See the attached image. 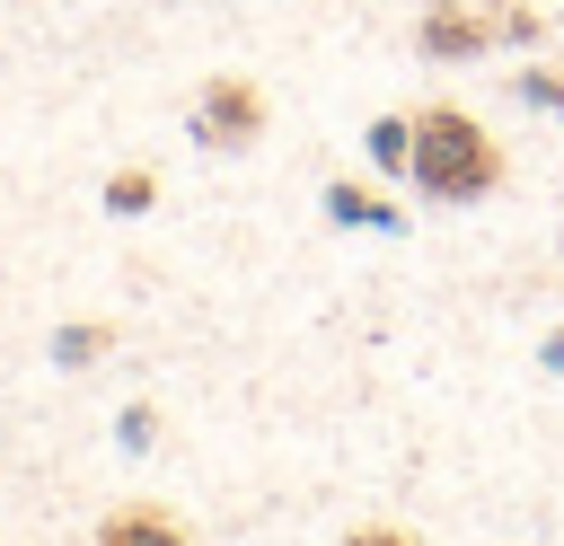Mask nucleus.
I'll return each instance as SVG.
<instances>
[{"label": "nucleus", "instance_id": "f257e3e1", "mask_svg": "<svg viewBox=\"0 0 564 546\" xmlns=\"http://www.w3.org/2000/svg\"><path fill=\"white\" fill-rule=\"evenodd\" d=\"M414 194L423 203H485V194H502V141L467 114V106H432V114H414Z\"/></svg>", "mask_w": 564, "mask_h": 546}, {"label": "nucleus", "instance_id": "f03ea898", "mask_svg": "<svg viewBox=\"0 0 564 546\" xmlns=\"http://www.w3.org/2000/svg\"><path fill=\"white\" fill-rule=\"evenodd\" d=\"M264 123H273V97H264L247 70H212V79L194 88V141H203V150L238 159V150L264 141Z\"/></svg>", "mask_w": 564, "mask_h": 546}, {"label": "nucleus", "instance_id": "7ed1b4c3", "mask_svg": "<svg viewBox=\"0 0 564 546\" xmlns=\"http://www.w3.org/2000/svg\"><path fill=\"white\" fill-rule=\"evenodd\" d=\"M494 44H502V26L476 0H423V18H414V53L423 62H485Z\"/></svg>", "mask_w": 564, "mask_h": 546}, {"label": "nucleus", "instance_id": "20e7f679", "mask_svg": "<svg viewBox=\"0 0 564 546\" xmlns=\"http://www.w3.org/2000/svg\"><path fill=\"white\" fill-rule=\"evenodd\" d=\"M97 546H194V528L176 511H159V502H115L97 520Z\"/></svg>", "mask_w": 564, "mask_h": 546}, {"label": "nucleus", "instance_id": "39448f33", "mask_svg": "<svg viewBox=\"0 0 564 546\" xmlns=\"http://www.w3.org/2000/svg\"><path fill=\"white\" fill-rule=\"evenodd\" d=\"M326 211H335L344 229H405V211H397L388 194H370V185H326Z\"/></svg>", "mask_w": 564, "mask_h": 546}, {"label": "nucleus", "instance_id": "423d86ee", "mask_svg": "<svg viewBox=\"0 0 564 546\" xmlns=\"http://www.w3.org/2000/svg\"><path fill=\"white\" fill-rule=\"evenodd\" d=\"M361 150H370L379 176H405V167H414V114H379V123L361 132Z\"/></svg>", "mask_w": 564, "mask_h": 546}, {"label": "nucleus", "instance_id": "0eeeda50", "mask_svg": "<svg viewBox=\"0 0 564 546\" xmlns=\"http://www.w3.org/2000/svg\"><path fill=\"white\" fill-rule=\"evenodd\" d=\"M150 203H159V176L150 167H106V211L115 220H141Z\"/></svg>", "mask_w": 564, "mask_h": 546}, {"label": "nucleus", "instance_id": "6e6552de", "mask_svg": "<svg viewBox=\"0 0 564 546\" xmlns=\"http://www.w3.org/2000/svg\"><path fill=\"white\" fill-rule=\"evenodd\" d=\"M97 352H115V326H97V317H70V326L53 335V361H62V370H88Z\"/></svg>", "mask_w": 564, "mask_h": 546}, {"label": "nucleus", "instance_id": "1a4fd4ad", "mask_svg": "<svg viewBox=\"0 0 564 546\" xmlns=\"http://www.w3.org/2000/svg\"><path fill=\"white\" fill-rule=\"evenodd\" d=\"M511 97H520V106H564V70L529 62V70H511Z\"/></svg>", "mask_w": 564, "mask_h": 546}, {"label": "nucleus", "instance_id": "9d476101", "mask_svg": "<svg viewBox=\"0 0 564 546\" xmlns=\"http://www.w3.org/2000/svg\"><path fill=\"white\" fill-rule=\"evenodd\" d=\"M494 26H502L511 44H538V35H546V18H538L529 0H494Z\"/></svg>", "mask_w": 564, "mask_h": 546}, {"label": "nucleus", "instance_id": "9b49d317", "mask_svg": "<svg viewBox=\"0 0 564 546\" xmlns=\"http://www.w3.org/2000/svg\"><path fill=\"white\" fill-rule=\"evenodd\" d=\"M335 546H414V528H397V520H361V528H344Z\"/></svg>", "mask_w": 564, "mask_h": 546}, {"label": "nucleus", "instance_id": "f8f14e48", "mask_svg": "<svg viewBox=\"0 0 564 546\" xmlns=\"http://www.w3.org/2000/svg\"><path fill=\"white\" fill-rule=\"evenodd\" d=\"M150 432H159V414L150 405H123V449H150Z\"/></svg>", "mask_w": 564, "mask_h": 546}, {"label": "nucleus", "instance_id": "ddd939ff", "mask_svg": "<svg viewBox=\"0 0 564 546\" xmlns=\"http://www.w3.org/2000/svg\"><path fill=\"white\" fill-rule=\"evenodd\" d=\"M546 370H564V335H555V343H546Z\"/></svg>", "mask_w": 564, "mask_h": 546}, {"label": "nucleus", "instance_id": "4468645a", "mask_svg": "<svg viewBox=\"0 0 564 546\" xmlns=\"http://www.w3.org/2000/svg\"><path fill=\"white\" fill-rule=\"evenodd\" d=\"M555 114H564V106H555Z\"/></svg>", "mask_w": 564, "mask_h": 546}]
</instances>
